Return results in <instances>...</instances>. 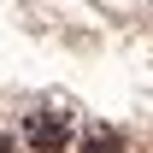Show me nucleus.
I'll use <instances>...</instances> for the list:
<instances>
[{
    "label": "nucleus",
    "mask_w": 153,
    "mask_h": 153,
    "mask_svg": "<svg viewBox=\"0 0 153 153\" xmlns=\"http://www.w3.org/2000/svg\"><path fill=\"white\" fill-rule=\"evenodd\" d=\"M0 153H18V147H12V135H6V130H0Z\"/></svg>",
    "instance_id": "3"
},
{
    "label": "nucleus",
    "mask_w": 153,
    "mask_h": 153,
    "mask_svg": "<svg viewBox=\"0 0 153 153\" xmlns=\"http://www.w3.org/2000/svg\"><path fill=\"white\" fill-rule=\"evenodd\" d=\"M65 135H71V118H59V112H36L24 124V141L36 153H65Z\"/></svg>",
    "instance_id": "1"
},
{
    "label": "nucleus",
    "mask_w": 153,
    "mask_h": 153,
    "mask_svg": "<svg viewBox=\"0 0 153 153\" xmlns=\"http://www.w3.org/2000/svg\"><path fill=\"white\" fill-rule=\"evenodd\" d=\"M82 153H124V135L118 130H88L82 135Z\"/></svg>",
    "instance_id": "2"
}]
</instances>
